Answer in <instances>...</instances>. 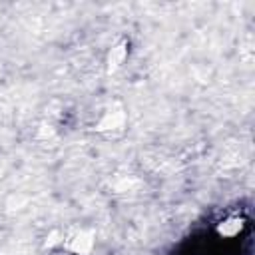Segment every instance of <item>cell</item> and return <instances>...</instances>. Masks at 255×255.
Segmentation results:
<instances>
[{
	"label": "cell",
	"mask_w": 255,
	"mask_h": 255,
	"mask_svg": "<svg viewBox=\"0 0 255 255\" xmlns=\"http://www.w3.org/2000/svg\"><path fill=\"white\" fill-rule=\"evenodd\" d=\"M92 239H90V235H84V233H80V235H76L74 239H72V243L68 245V249L70 251H74V253H88L90 249H92Z\"/></svg>",
	"instance_id": "1"
}]
</instances>
